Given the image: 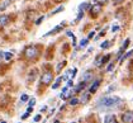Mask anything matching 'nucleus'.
I'll return each instance as SVG.
<instances>
[{"label": "nucleus", "mask_w": 133, "mask_h": 123, "mask_svg": "<svg viewBox=\"0 0 133 123\" xmlns=\"http://www.w3.org/2000/svg\"><path fill=\"white\" fill-rule=\"evenodd\" d=\"M66 34H67L69 37H73V33H72L71 31H67V32H66Z\"/></svg>", "instance_id": "39"}, {"label": "nucleus", "mask_w": 133, "mask_h": 123, "mask_svg": "<svg viewBox=\"0 0 133 123\" xmlns=\"http://www.w3.org/2000/svg\"><path fill=\"white\" fill-rule=\"evenodd\" d=\"M128 45H129V39L127 38V39H125V41H124V43H123V46H122V48L124 49V51H125V49H127V48H128Z\"/></svg>", "instance_id": "26"}, {"label": "nucleus", "mask_w": 133, "mask_h": 123, "mask_svg": "<svg viewBox=\"0 0 133 123\" xmlns=\"http://www.w3.org/2000/svg\"><path fill=\"white\" fill-rule=\"evenodd\" d=\"M52 81H53V71L46 70L41 76V84L43 86H48L49 84H52Z\"/></svg>", "instance_id": "3"}, {"label": "nucleus", "mask_w": 133, "mask_h": 123, "mask_svg": "<svg viewBox=\"0 0 133 123\" xmlns=\"http://www.w3.org/2000/svg\"><path fill=\"white\" fill-rule=\"evenodd\" d=\"M97 1H98L99 4H101V5H103V4H107L108 1H110V0H97Z\"/></svg>", "instance_id": "36"}, {"label": "nucleus", "mask_w": 133, "mask_h": 123, "mask_svg": "<svg viewBox=\"0 0 133 123\" xmlns=\"http://www.w3.org/2000/svg\"><path fill=\"white\" fill-rule=\"evenodd\" d=\"M109 60H110V55H105V56H103V65H105Z\"/></svg>", "instance_id": "24"}, {"label": "nucleus", "mask_w": 133, "mask_h": 123, "mask_svg": "<svg viewBox=\"0 0 133 123\" xmlns=\"http://www.w3.org/2000/svg\"><path fill=\"white\" fill-rule=\"evenodd\" d=\"M90 8H91L90 3H83V4H80V6H79V12H84V10L90 9Z\"/></svg>", "instance_id": "13"}, {"label": "nucleus", "mask_w": 133, "mask_h": 123, "mask_svg": "<svg viewBox=\"0 0 133 123\" xmlns=\"http://www.w3.org/2000/svg\"><path fill=\"white\" fill-rule=\"evenodd\" d=\"M28 100H29V97L27 95V94H23V95L20 97V102H22V103H24V102H28Z\"/></svg>", "instance_id": "23"}, {"label": "nucleus", "mask_w": 133, "mask_h": 123, "mask_svg": "<svg viewBox=\"0 0 133 123\" xmlns=\"http://www.w3.org/2000/svg\"><path fill=\"white\" fill-rule=\"evenodd\" d=\"M0 123H6V122H5V121H3V122H0Z\"/></svg>", "instance_id": "44"}, {"label": "nucleus", "mask_w": 133, "mask_h": 123, "mask_svg": "<svg viewBox=\"0 0 133 123\" xmlns=\"http://www.w3.org/2000/svg\"><path fill=\"white\" fill-rule=\"evenodd\" d=\"M71 123H76V122H71Z\"/></svg>", "instance_id": "45"}, {"label": "nucleus", "mask_w": 133, "mask_h": 123, "mask_svg": "<svg viewBox=\"0 0 133 123\" xmlns=\"http://www.w3.org/2000/svg\"><path fill=\"white\" fill-rule=\"evenodd\" d=\"M110 47V42L109 41H104L100 45V48H103V49H107V48H109Z\"/></svg>", "instance_id": "20"}, {"label": "nucleus", "mask_w": 133, "mask_h": 123, "mask_svg": "<svg viewBox=\"0 0 133 123\" xmlns=\"http://www.w3.org/2000/svg\"><path fill=\"white\" fill-rule=\"evenodd\" d=\"M93 76H94V72L91 70H87V71H85L84 74H83V79H81V81L89 83V81L93 80Z\"/></svg>", "instance_id": "7"}, {"label": "nucleus", "mask_w": 133, "mask_h": 123, "mask_svg": "<svg viewBox=\"0 0 133 123\" xmlns=\"http://www.w3.org/2000/svg\"><path fill=\"white\" fill-rule=\"evenodd\" d=\"M65 65H66V61H62V62H60V63L57 65V67H56V71H57V72H60V71H61V69L65 66Z\"/></svg>", "instance_id": "21"}, {"label": "nucleus", "mask_w": 133, "mask_h": 123, "mask_svg": "<svg viewBox=\"0 0 133 123\" xmlns=\"http://www.w3.org/2000/svg\"><path fill=\"white\" fill-rule=\"evenodd\" d=\"M76 74H77V69H73V70H71V76H70V79H73L76 76Z\"/></svg>", "instance_id": "27"}, {"label": "nucleus", "mask_w": 133, "mask_h": 123, "mask_svg": "<svg viewBox=\"0 0 133 123\" xmlns=\"http://www.w3.org/2000/svg\"><path fill=\"white\" fill-rule=\"evenodd\" d=\"M10 4V0H8V1H5V3H3V5H0V10H4L6 6H8Z\"/></svg>", "instance_id": "25"}, {"label": "nucleus", "mask_w": 133, "mask_h": 123, "mask_svg": "<svg viewBox=\"0 0 133 123\" xmlns=\"http://www.w3.org/2000/svg\"><path fill=\"white\" fill-rule=\"evenodd\" d=\"M46 109H47V107H43V108H41V112H44Z\"/></svg>", "instance_id": "42"}, {"label": "nucleus", "mask_w": 133, "mask_h": 123, "mask_svg": "<svg viewBox=\"0 0 133 123\" xmlns=\"http://www.w3.org/2000/svg\"><path fill=\"white\" fill-rule=\"evenodd\" d=\"M41 118H42V115H41V114H37L36 117H34V122H39Z\"/></svg>", "instance_id": "32"}, {"label": "nucleus", "mask_w": 133, "mask_h": 123, "mask_svg": "<svg viewBox=\"0 0 133 123\" xmlns=\"http://www.w3.org/2000/svg\"><path fill=\"white\" fill-rule=\"evenodd\" d=\"M117 31H119V27H118V25H114V27L112 28V32H117Z\"/></svg>", "instance_id": "38"}, {"label": "nucleus", "mask_w": 133, "mask_h": 123, "mask_svg": "<svg viewBox=\"0 0 133 123\" xmlns=\"http://www.w3.org/2000/svg\"><path fill=\"white\" fill-rule=\"evenodd\" d=\"M3 57H4V52H1V51H0V60H1Z\"/></svg>", "instance_id": "41"}, {"label": "nucleus", "mask_w": 133, "mask_h": 123, "mask_svg": "<svg viewBox=\"0 0 133 123\" xmlns=\"http://www.w3.org/2000/svg\"><path fill=\"white\" fill-rule=\"evenodd\" d=\"M41 53V49L38 46L36 45H31V46H27L23 51V56L25 60H29V61H34L38 59V56Z\"/></svg>", "instance_id": "2"}, {"label": "nucleus", "mask_w": 133, "mask_h": 123, "mask_svg": "<svg viewBox=\"0 0 133 123\" xmlns=\"http://www.w3.org/2000/svg\"><path fill=\"white\" fill-rule=\"evenodd\" d=\"M94 63H95V66H97V67H101L103 66V56L99 55L97 59H95V62Z\"/></svg>", "instance_id": "14"}, {"label": "nucleus", "mask_w": 133, "mask_h": 123, "mask_svg": "<svg viewBox=\"0 0 133 123\" xmlns=\"http://www.w3.org/2000/svg\"><path fill=\"white\" fill-rule=\"evenodd\" d=\"M132 55H133V49H132V51H129V52H127V53H125V55L122 57V59L119 60V62H121V63H123V61H125V60H127L129 56H132Z\"/></svg>", "instance_id": "17"}, {"label": "nucleus", "mask_w": 133, "mask_h": 123, "mask_svg": "<svg viewBox=\"0 0 133 123\" xmlns=\"http://www.w3.org/2000/svg\"><path fill=\"white\" fill-rule=\"evenodd\" d=\"M10 22V15H8V14H1L0 15V28H4L9 24Z\"/></svg>", "instance_id": "6"}, {"label": "nucleus", "mask_w": 133, "mask_h": 123, "mask_svg": "<svg viewBox=\"0 0 133 123\" xmlns=\"http://www.w3.org/2000/svg\"><path fill=\"white\" fill-rule=\"evenodd\" d=\"M79 103H80V99H77V98H75V97L70 98V100H69V104H70L71 107H73V105H77Z\"/></svg>", "instance_id": "15"}, {"label": "nucleus", "mask_w": 133, "mask_h": 123, "mask_svg": "<svg viewBox=\"0 0 133 123\" xmlns=\"http://www.w3.org/2000/svg\"><path fill=\"white\" fill-rule=\"evenodd\" d=\"M55 123H60V121H55Z\"/></svg>", "instance_id": "43"}, {"label": "nucleus", "mask_w": 133, "mask_h": 123, "mask_svg": "<svg viewBox=\"0 0 133 123\" xmlns=\"http://www.w3.org/2000/svg\"><path fill=\"white\" fill-rule=\"evenodd\" d=\"M122 122L123 123H132L133 122V111H127L122 115Z\"/></svg>", "instance_id": "5"}, {"label": "nucleus", "mask_w": 133, "mask_h": 123, "mask_svg": "<svg viewBox=\"0 0 133 123\" xmlns=\"http://www.w3.org/2000/svg\"><path fill=\"white\" fill-rule=\"evenodd\" d=\"M72 85H73V83H72L71 79H70V80H67V85H66V86H67V88H71Z\"/></svg>", "instance_id": "37"}, {"label": "nucleus", "mask_w": 133, "mask_h": 123, "mask_svg": "<svg viewBox=\"0 0 133 123\" xmlns=\"http://www.w3.org/2000/svg\"><path fill=\"white\" fill-rule=\"evenodd\" d=\"M86 84L87 83H84V81H80L76 86H75V89H73V93H80V91H83L85 88H86Z\"/></svg>", "instance_id": "10"}, {"label": "nucleus", "mask_w": 133, "mask_h": 123, "mask_svg": "<svg viewBox=\"0 0 133 123\" xmlns=\"http://www.w3.org/2000/svg\"><path fill=\"white\" fill-rule=\"evenodd\" d=\"M62 80H63V79H62V76H60V77H57V79H56V81H55V84L52 85V89H57L58 86L61 85Z\"/></svg>", "instance_id": "16"}, {"label": "nucleus", "mask_w": 133, "mask_h": 123, "mask_svg": "<svg viewBox=\"0 0 133 123\" xmlns=\"http://www.w3.org/2000/svg\"><path fill=\"white\" fill-rule=\"evenodd\" d=\"M32 111H33V107H28L27 108V113H32Z\"/></svg>", "instance_id": "40"}, {"label": "nucleus", "mask_w": 133, "mask_h": 123, "mask_svg": "<svg viewBox=\"0 0 133 123\" xmlns=\"http://www.w3.org/2000/svg\"><path fill=\"white\" fill-rule=\"evenodd\" d=\"M104 123H117V118L114 114H108L104 118Z\"/></svg>", "instance_id": "11"}, {"label": "nucleus", "mask_w": 133, "mask_h": 123, "mask_svg": "<svg viewBox=\"0 0 133 123\" xmlns=\"http://www.w3.org/2000/svg\"><path fill=\"white\" fill-rule=\"evenodd\" d=\"M123 103V100L119 98V97H104L101 98L99 102H98V108L100 109H110V108H114V107H118L119 104Z\"/></svg>", "instance_id": "1"}, {"label": "nucleus", "mask_w": 133, "mask_h": 123, "mask_svg": "<svg viewBox=\"0 0 133 123\" xmlns=\"http://www.w3.org/2000/svg\"><path fill=\"white\" fill-rule=\"evenodd\" d=\"M101 10H103V5L101 4L97 3L95 5H93L90 8V15H91V18H97L99 14L101 13Z\"/></svg>", "instance_id": "4"}, {"label": "nucleus", "mask_w": 133, "mask_h": 123, "mask_svg": "<svg viewBox=\"0 0 133 123\" xmlns=\"http://www.w3.org/2000/svg\"><path fill=\"white\" fill-rule=\"evenodd\" d=\"M89 100H90V93H84L83 95H81V98H80V103L86 104Z\"/></svg>", "instance_id": "12"}, {"label": "nucleus", "mask_w": 133, "mask_h": 123, "mask_svg": "<svg viewBox=\"0 0 133 123\" xmlns=\"http://www.w3.org/2000/svg\"><path fill=\"white\" fill-rule=\"evenodd\" d=\"M83 17H84V12H79V15H77L76 20H80V19H83Z\"/></svg>", "instance_id": "31"}, {"label": "nucleus", "mask_w": 133, "mask_h": 123, "mask_svg": "<svg viewBox=\"0 0 133 123\" xmlns=\"http://www.w3.org/2000/svg\"><path fill=\"white\" fill-rule=\"evenodd\" d=\"M87 43H89V39L87 38H84V39H81L80 41V48H84L87 46Z\"/></svg>", "instance_id": "19"}, {"label": "nucleus", "mask_w": 133, "mask_h": 123, "mask_svg": "<svg viewBox=\"0 0 133 123\" xmlns=\"http://www.w3.org/2000/svg\"><path fill=\"white\" fill-rule=\"evenodd\" d=\"M94 36H95V32H94V31H91L90 33H89V36H87V39H91V38L94 37Z\"/></svg>", "instance_id": "33"}, {"label": "nucleus", "mask_w": 133, "mask_h": 123, "mask_svg": "<svg viewBox=\"0 0 133 123\" xmlns=\"http://www.w3.org/2000/svg\"><path fill=\"white\" fill-rule=\"evenodd\" d=\"M12 57H13V53H12V52H5V53H4V59H5L6 61L12 60Z\"/></svg>", "instance_id": "22"}, {"label": "nucleus", "mask_w": 133, "mask_h": 123, "mask_svg": "<svg viewBox=\"0 0 133 123\" xmlns=\"http://www.w3.org/2000/svg\"><path fill=\"white\" fill-rule=\"evenodd\" d=\"M34 104H36V99H34V98H32L31 100H29V107H33Z\"/></svg>", "instance_id": "34"}, {"label": "nucleus", "mask_w": 133, "mask_h": 123, "mask_svg": "<svg viewBox=\"0 0 133 123\" xmlns=\"http://www.w3.org/2000/svg\"><path fill=\"white\" fill-rule=\"evenodd\" d=\"M29 115H31V113H27V112H25V113H24L23 115H22V121H24V119H27V118L29 117Z\"/></svg>", "instance_id": "30"}, {"label": "nucleus", "mask_w": 133, "mask_h": 123, "mask_svg": "<svg viewBox=\"0 0 133 123\" xmlns=\"http://www.w3.org/2000/svg\"><path fill=\"white\" fill-rule=\"evenodd\" d=\"M63 5H61V6H58V8H56L53 12H51V15H55V14H57V13H60V12H63Z\"/></svg>", "instance_id": "18"}, {"label": "nucleus", "mask_w": 133, "mask_h": 123, "mask_svg": "<svg viewBox=\"0 0 133 123\" xmlns=\"http://www.w3.org/2000/svg\"><path fill=\"white\" fill-rule=\"evenodd\" d=\"M114 69V63L113 62H110L109 65H108V67H107V71H112Z\"/></svg>", "instance_id": "29"}, {"label": "nucleus", "mask_w": 133, "mask_h": 123, "mask_svg": "<svg viewBox=\"0 0 133 123\" xmlns=\"http://www.w3.org/2000/svg\"><path fill=\"white\" fill-rule=\"evenodd\" d=\"M43 19H44V17H43V15H42V17H39L38 19L36 20V25H39V24L42 23V22H43Z\"/></svg>", "instance_id": "28"}, {"label": "nucleus", "mask_w": 133, "mask_h": 123, "mask_svg": "<svg viewBox=\"0 0 133 123\" xmlns=\"http://www.w3.org/2000/svg\"><path fill=\"white\" fill-rule=\"evenodd\" d=\"M100 83H101V81L99 80V79H98V80H94L93 84L90 85V88H89V93H90V94H94L95 91L98 90L99 86H100Z\"/></svg>", "instance_id": "8"}, {"label": "nucleus", "mask_w": 133, "mask_h": 123, "mask_svg": "<svg viewBox=\"0 0 133 123\" xmlns=\"http://www.w3.org/2000/svg\"><path fill=\"white\" fill-rule=\"evenodd\" d=\"M124 1V0H113V3H114V5H119V4H122Z\"/></svg>", "instance_id": "35"}, {"label": "nucleus", "mask_w": 133, "mask_h": 123, "mask_svg": "<svg viewBox=\"0 0 133 123\" xmlns=\"http://www.w3.org/2000/svg\"><path fill=\"white\" fill-rule=\"evenodd\" d=\"M63 25H65L63 23H62V24H58L57 27H55L52 31H49L48 33H46L44 36H52V34H56V33H58V32H61V31H62V28H63Z\"/></svg>", "instance_id": "9"}]
</instances>
